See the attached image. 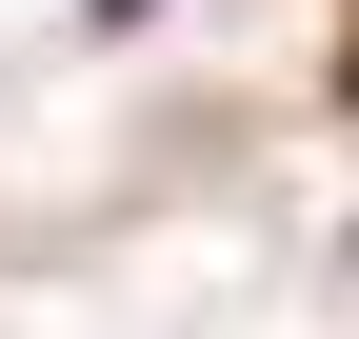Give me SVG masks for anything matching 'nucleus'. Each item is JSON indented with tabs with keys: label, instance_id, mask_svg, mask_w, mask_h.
<instances>
[{
	"label": "nucleus",
	"instance_id": "obj_1",
	"mask_svg": "<svg viewBox=\"0 0 359 339\" xmlns=\"http://www.w3.org/2000/svg\"><path fill=\"white\" fill-rule=\"evenodd\" d=\"M339 100H359V20H339Z\"/></svg>",
	"mask_w": 359,
	"mask_h": 339
}]
</instances>
